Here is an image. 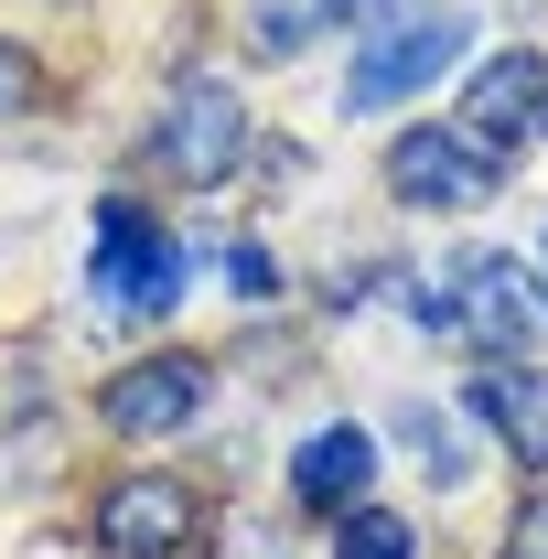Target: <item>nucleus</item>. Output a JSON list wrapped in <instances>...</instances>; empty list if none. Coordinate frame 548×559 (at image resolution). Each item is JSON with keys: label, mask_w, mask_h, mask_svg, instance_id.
Segmentation results:
<instances>
[{"label": "nucleus", "mask_w": 548, "mask_h": 559, "mask_svg": "<svg viewBox=\"0 0 548 559\" xmlns=\"http://www.w3.org/2000/svg\"><path fill=\"white\" fill-rule=\"evenodd\" d=\"M463 44H474L463 11H388V22L366 33L355 75H344V119H388V108H409L441 66H463Z\"/></svg>", "instance_id": "f257e3e1"}, {"label": "nucleus", "mask_w": 548, "mask_h": 559, "mask_svg": "<svg viewBox=\"0 0 548 559\" xmlns=\"http://www.w3.org/2000/svg\"><path fill=\"white\" fill-rule=\"evenodd\" d=\"M237 151H248V108L226 97V75L172 86V108H162L151 140H140V162H151L162 183H226V173H237Z\"/></svg>", "instance_id": "f03ea898"}, {"label": "nucleus", "mask_w": 548, "mask_h": 559, "mask_svg": "<svg viewBox=\"0 0 548 559\" xmlns=\"http://www.w3.org/2000/svg\"><path fill=\"white\" fill-rule=\"evenodd\" d=\"M97 290H108L119 312H140V323L183 301V248H172L130 194H108V205H97Z\"/></svg>", "instance_id": "7ed1b4c3"}, {"label": "nucleus", "mask_w": 548, "mask_h": 559, "mask_svg": "<svg viewBox=\"0 0 548 559\" xmlns=\"http://www.w3.org/2000/svg\"><path fill=\"white\" fill-rule=\"evenodd\" d=\"M505 183V162L484 151L463 119H441V130H409L398 151H388V194L398 205H430V215H463V205H484Z\"/></svg>", "instance_id": "20e7f679"}, {"label": "nucleus", "mask_w": 548, "mask_h": 559, "mask_svg": "<svg viewBox=\"0 0 548 559\" xmlns=\"http://www.w3.org/2000/svg\"><path fill=\"white\" fill-rule=\"evenodd\" d=\"M194 538H205V495L172 474H119L97 495V549L119 559H194Z\"/></svg>", "instance_id": "39448f33"}, {"label": "nucleus", "mask_w": 548, "mask_h": 559, "mask_svg": "<svg viewBox=\"0 0 548 559\" xmlns=\"http://www.w3.org/2000/svg\"><path fill=\"white\" fill-rule=\"evenodd\" d=\"M205 388H215V366L205 355H140V366H119L108 377V430L119 441H162V430H183V419L205 409Z\"/></svg>", "instance_id": "423d86ee"}, {"label": "nucleus", "mask_w": 548, "mask_h": 559, "mask_svg": "<svg viewBox=\"0 0 548 559\" xmlns=\"http://www.w3.org/2000/svg\"><path fill=\"white\" fill-rule=\"evenodd\" d=\"M463 409L527 463V474H548V366H527V355H495V366H474L463 377Z\"/></svg>", "instance_id": "0eeeda50"}, {"label": "nucleus", "mask_w": 548, "mask_h": 559, "mask_svg": "<svg viewBox=\"0 0 548 559\" xmlns=\"http://www.w3.org/2000/svg\"><path fill=\"white\" fill-rule=\"evenodd\" d=\"M463 130L505 162L527 130H548V55H495V66H474V86H463Z\"/></svg>", "instance_id": "6e6552de"}, {"label": "nucleus", "mask_w": 548, "mask_h": 559, "mask_svg": "<svg viewBox=\"0 0 548 559\" xmlns=\"http://www.w3.org/2000/svg\"><path fill=\"white\" fill-rule=\"evenodd\" d=\"M366 485H377V441H366L355 419L312 430V441L290 452V495H301V516H344V506H366Z\"/></svg>", "instance_id": "1a4fd4ad"}, {"label": "nucleus", "mask_w": 548, "mask_h": 559, "mask_svg": "<svg viewBox=\"0 0 548 559\" xmlns=\"http://www.w3.org/2000/svg\"><path fill=\"white\" fill-rule=\"evenodd\" d=\"M452 290H463V323H474V334H495V345H527V334H538V301H527V280L505 270L495 248L452 259Z\"/></svg>", "instance_id": "9d476101"}, {"label": "nucleus", "mask_w": 548, "mask_h": 559, "mask_svg": "<svg viewBox=\"0 0 548 559\" xmlns=\"http://www.w3.org/2000/svg\"><path fill=\"white\" fill-rule=\"evenodd\" d=\"M334 559H419V527H409V516H388V506H344Z\"/></svg>", "instance_id": "9b49d317"}, {"label": "nucleus", "mask_w": 548, "mask_h": 559, "mask_svg": "<svg viewBox=\"0 0 548 559\" xmlns=\"http://www.w3.org/2000/svg\"><path fill=\"white\" fill-rule=\"evenodd\" d=\"M398 441L419 452V474H430V485H463V474H474V463H463V441H452V419H441V409H419V399L398 409Z\"/></svg>", "instance_id": "f8f14e48"}, {"label": "nucleus", "mask_w": 548, "mask_h": 559, "mask_svg": "<svg viewBox=\"0 0 548 559\" xmlns=\"http://www.w3.org/2000/svg\"><path fill=\"white\" fill-rule=\"evenodd\" d=\"M301 33H312V0H248V55L259 66L301 55Z\"/></svg>", "instance_id": "ddd939ff"}, {"label": "nucleus", "mask_w": 548, "mask_h": 559, "mask_svg": "<svg viewBox=\"0 0 548 559\" xmlns=\"http://www.w3.org/2000/svg\"><path fill=\"white\" fill-rule=\"evenodd\" d=\"M33 108H44V55L0 33V130H11V119H33Z\"/></svg>", "instance_id": "4468645a"}, {"label": "nucleus", "mask_w": 548, "mask_h": 559, "mask_svg": "<svg viewBox=\"0 0 548 559\" xmlns=\"http://www.w3.org/2000/svg\"><path fill=\"white\" fill-rule=\"evenodd\" d=\"M495 559H548V485L538 495H516V516H505V549Z\"/></svg>", "instance_id": "2eb2a0df"}, {"label": "nucleus", "mask_w": 548, "mask_h": 559, "mask_svg": "<svg viewBox=\"0 0 548 559\" xmlns=\"http://www.w3.org/2000/svg\"><path fill=\"white\" fill-rule=\"evenodd\" d=\"M226 280H237V301H270V290H279V270H270V248H248V237H237V248H226Z\"/></svg>", "instance_id": "dca6fc26"}, {"label": "nucleus", "mask_w": 548, "mask_h": 559, "mask_svg": "<svg viewBox=\"0 0 548 559\" xmlns=\"http://www.w3.org/2000/svg\"><path fill=\"white\" fill-rule=\"evenodd\" d=\"M398 0H312V22H388Z\"/></svg>", "instance_id": "f3484780"}, {"label": "nucleus", "mask_w": 548, "mask_h": 559, "mask_svg": "<svg viewBox=\"0 0 548 559\" xmlns=\"http://www.w3.org/2000/svg\"><path fill=\"white\" fill-rule=\"evenodd\" d=\"M538 270H548V248H538Z\"/></svg>", "instance_id": "a211bd4d"}]
</instances>
